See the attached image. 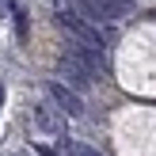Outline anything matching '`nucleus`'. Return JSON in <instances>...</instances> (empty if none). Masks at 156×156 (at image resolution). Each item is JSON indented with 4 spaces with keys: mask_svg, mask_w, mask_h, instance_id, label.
I'll use <instances>...</instances> for the list:
<instances>
[{
    "mask_svg": "<svg viewBox=\"0 0 156 156\" xmlns=\"http://www.w3.org/2000/svg\"><path fill=\"white\" fill-rule=\"evenodd\" d=\"M118 73H122V84L129 91L156 95V23L133 30L126 38L122 57H118Z\"/></svg>",
    "mask_w": 156,
    "mask_h": 156,
    "instance_id": "f257e3e1",
    "label": "nucleus"
},
{
    "mask_svg": "<svg viewBox=\"0 0 156 156\" xmlns=\"http://www.w3.org/2000/svg\"><path fill=\"white\" fill-rule=\"evenodd\" d=\"M122 156H156V111H126L114 129Z\"/></svg>",
    "mask_w": 156,
    "mask_h": 156,
    "instance_id": "f03ea898",
    "label": "nucleus"
},
{
    "mask_svg": "<svg viewBox=\"0 0 156 156\" xmlns=\"http://www.w3.org/2000/svg\"><path fill=\"white\" fill-rule=\"evenodd\" d=\"M50 95L57 99V107H65L69 114H80V99H76L73 91H65V88H61V84H50Z\"/></svg>",
    "mask_w": 156,
    "mask_h": 156,
    "instance_id": "7ed1b4c3",
    "label": "nucleus"
},
{
    "mask_svg": "<svg viewBox=\"0 0 156 156\" xmlns=\"http://www.w3.org/2000/svg\"><path fill=\"white\" fill-rule=\"evenodd\" d=\"M69 30H73L76 38H84V42H88V46H99V34H91V30L84 27V23H69Z\"/></svg>",
    "mask_w": 156,
    "mask_h": 156,
    "instance_id": "20e7f679",
    "label": "nucleus"
},
{
    "mask_svg": "<svg viewBox=\"0 0 156 156\" xmlns=\"http://www.w3.org/2000/svg\"><path fill=\"white\" fill-rule=\"evenodd\" d=\"M69 156H99V152L88 149V145H80V141H73V145H69Z\"/></svg>",
    "mask_w": 156,
    "mask_h": 156,
    "instance_id": "39448f33",
    "label": "nucleus"
},
{
    "mask_svg": "<svg viewBox=\"0 0 156 156\" xmlns=\"http://www.w3.org/2000/svg\"><path fill=\"white\" fill-rule=\"evenodd\" d=\"M38 126H42V129H57V122L50 118V111H38Z\"/></svg>",
    "mask_w": 156,
    "mask_h": 156,
    "instance_id": "423d86ee",
    "label": "nucleus"
},
{
    "mask_svg": "<svg viewBox=\"0 0 156 156\" xmlns=\"http://www.w3.org/2000/svg\"><path fill=\"white\" fill-rule=\"evenodd\" d=\"M0 99H4V91H0Z\"/></svg>",
    "mask_w": 156,
    "mask_h": 156,
    "instance_id": "0eeeda50",
    "label": "nucleus"
}]
</instances>
